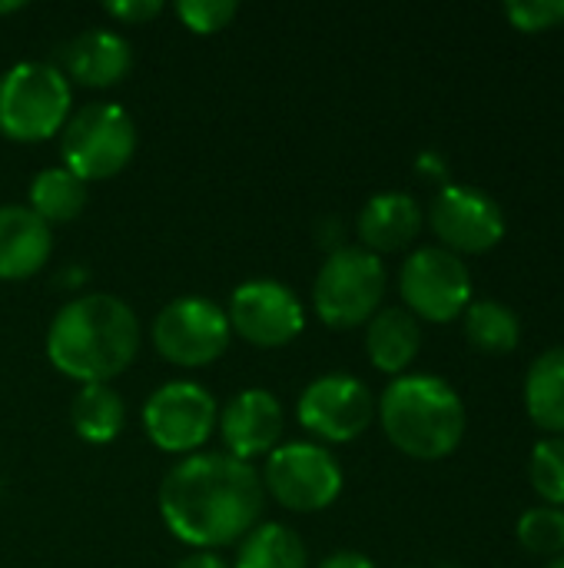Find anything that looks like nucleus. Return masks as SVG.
<instances>
[{
  "label": "nucleus",
  "instance_id": "nucleus-1",
  "mask_svg": "<svg viewBox=\"0 0 564 568\" xmlns=\"http://www.w3.org/2000/svg\"><path fill=\"white\" fill-rule=\"evenodd\" d=\"M266 489L253 463L229 453H193L180 459L160 486L166 529L199 552L243 542L263 516Z\"/></svg>",
  "mask_w": 564,
  "mask_h": 568
},
{
  "label": "nucleus",
  "instance_id": "nucleus-2",
  "mask_svg": "<svg viewBox=\"0 0 564 568\" xmlns=\"http://www.w3.org/2000/svg\"><path fill=\"white\" fill-rule=\"evenodd\" d=\"M140 353V320L113 293H80L66 300L47 329L50 363L83 383H110Z\"/></svg>",
  "mask_w": 564,
  "mask_h": 568
},
{
  "label": "nucleus",
  "instance_id": "nucleus-3",
  "mask_svg": "<svg viewBox=\"0 0 564 568\" xmlns=\"http://www.w3.org/2000/svg\"><path fill=\"white\" fill-rule=\"evenodd\" d=\"M376 413L389 443L422 463L452 456L469 426L459 393L445 379L425 373L396 376L376 399Z\"/></svg>",
  "mask_w": 564,
  "mask_h": 568
},
{
  "label": "nucleus",
  "instance_id": "nucleus-4",
  "mask_svg": "<svg viewBox=\"0 0 564 568\" xmlns=\"http://www.w3.org/2000/svg\"><path fill=\"white\" fill-rule=\"evenodd\" d=\"M73 90L50 60H20L0 73V133L17 143H40L63 130Z\"/></svg>",
  "mask_w": 564,
  "mask_h": 568
},
{
  "label": "nucleus",
  "instance_id": "nucleus-5",
  "mask_svg": "<svg viewBox=\"0 0 564 568\" xmlns=\"http://www.w3.org/2000/svg\"><path fill=\"white\" fill-rule=\"evenodd\" d=\"M136 153V123L120 103L93 100L70 110L60 130V156L83 183L116 176Z\"/></svg>",
  "mask_w": 564,
  "mask_h": 568
},
{
  "label": "nucleus",
  "instance_id": "nucleus-6",
  "mask_svg": "<svg viewBox=\"0 0 564 568\" xmlns=\"http://www.w3.org/2000/svg\"><path fill=\"white\" fill-rule=\"evenodd\" d=\"M386 296V266L362 246H339L326 256L312 283V306L332 329L366 326Z\"/></svg>",
  "mask_w": 564,
  "mask_h": 568
},
{
  "label": "nucleus",
  "instance_id": "nucleus-7",
  "mask_svg": "<svg viewBox=\"0 0 564 568\" xmlns=\"http://www.w3.org/2000/svg\"><path fill=\"white\" fill-rule=\"evenodd\" d=\"M263 489L289 513L329 509L342 493V466L322 446L309 439L279 443L263 466Z\"/></svg>",
  "mask_w": 564,
  "mask_h": 568
},
{
  "label": "nucleus",
  "instance_id": "nucleus-8",
  "mask_svg": "<svg viewBox=\"0 0 564 568\" xmlns=\"http://www.w3.org/2000/svg\"><path fill=\"white\" fill-rule=\"evenodd\" d=\"M153 346L156 353L183 369H199L216 363L229 339V316L216 300L206 296H176L153 320Z\"/></svg>",
  "mask_w": 564,
  "mask_h": 568
},
{
  "label": "nucleus",
  "instance_id": "nucleus-9",
  "mask_svg": "<svg viewBox=\"0 0 564 568\" xmlns=\"http://www.w3.org/2000/svg\"><path fill=\"white\" fill-rule=\"evenodd\" d=\"M399 293L416 320L449 323L469 310L472 276L452 250L419 246L399 270Z\"/></svg>",
  "mask_w": 564,
  "mask_h": 568
},
{
  "label": "nucleus",
  "instance_id": "nucleus-10",
  "mask_svg": "<svg viewBox=\"0 0 564 568\" xmlns=\"http://www.w3.org/2000/svg\"><path fill=\"white\" fill-rule=\"evenodd\" d=\"M219 406L213 393L193 379H173L150 393L143 406V429L163 453H196L216 433Z\"/></svg>",
  "mask_w": 564,
  "mask_h": 568
},
{
  "label": "nucleus",
  "instance_id": "nucleus-11",
  "mask_svg": "<svg viewBox=\"0 0 564 568\" xmlns=\"http://www.w3.org/2000/svg\"><path fill=\"white\" fill-rule=\"evenodd\" d=\"M296 416L302 429L322 443H352L372 426L376 396L349 373H326L302 389Z\"/></svg>",
  "mask_w": 564,
  "mask_h": 568
},
{
  "label": "nucleus",
  "instance_id": "nucleus-12",
  "mask_svg": "<svg viewBox=\"0 0 564 568\" xmlns=\"http://www.w3.org/2000/svg\"><path fill=\"white\" fill-rule=\"evenodd\" d=\"M226 316H229V329L259 349H276L293 343L306 323V310L299 296L279 280L239 283L229 296Z\"/></svg>",
  "mask_w": 564,
  "mask_h": 568
},
{
  "label": "nucleus",
  "instance_id": "nucleus-13",
  "mask_svg": "<svg viewBox=\"0 0 564 568\" xmlns=\"http://www.w3.org/2000/svg\"><path fill=\"white\" fill-rule=\"evenodd\" d=\"M429 223L435 236L442 240L445 250L459 253H485L502 243L505 236V213L502 206L485 196L482 190L445 183L432 206H429Z\"/></svg>",
  "mask_w": 564,
  "mask_h": 568
},
{
  "label": "nucleus",
  "instance_id": "nucleus-14",
  "mask_svg": "<svg viewBox=\"0 0 564 568\" xmlns=\"http://www.w3.org/2000/svg\"><path fill=\"white\" fill-rule=\"evenodd\" d=\"M223 446L229 456L253 463L259 456H269L286 429V413L283 403L269 393V389H243L236 393L223 409H219V423H216Z\"/></svg>",
  "mask_w": 564,
  "mask_h": 568
},
{
  "label": "nucleus",
  "instance_id": "nucleus-15",
  "mask_svg": "<svg viewBox=\"0 0 564 568\" xmlns=\"http://www.w3.org/2000/svg\"><path fill=\"white\" fill-rule=\"evenodd\" d=\"M57 67L80 87H113L133 67V43L120 30L90 27L60 43Z\"/></svg>",
  "mask_w": 564,
  "mask_h": 568
},
{
  "label": "nucleus",
  "instance_id": "nucleus-16",
  "mask_svg": "<svg viewBox=\"0 0 564 568\" xmlns=\"http://www.w3.org/2000/svg\"><path fill=\"white\" fill-rule=\"evenodd\" d=\"M53 253V226L30 206H0V280H27L47 266Z\"/></svg>",
  "mask_w": 564,
  "mask_h": 568
},
{
  "label": "nucleus",
  "instance_id": "nucleus-17",
  "mask_svg": "<svg viewBox=\"0 0 564 568\" xmlns=\"http://www.w3.org/2000/svg\"><path fill=\"white\" fill-rule=\"evenodd\" d=\"M356 230H359L362 250H369L376 256L379 253L406 250L419 236V230H422V206H419L416 196H409L402 190L376 193L359 210Z\"/></svg>",
  "mask_w": 564,
  "mask_h": 568
},
{
  "label": "nucleus",
  "instance_id": "nucleus-18",
  "mask_svg": "<svg viewBox=\"0 0 564 568\" xmlns=\"http://www.w3.org/2000/svg\"><path fill=\"white\" fill-rule=\"evenodd\" d=\"M422 346V326L406 306H386L366 323V353L369 363L389 376H402Z\"/></svg>",
  "mask_w": 564,
  "mask_h": 568
},
{
  "label": "nucleus",
  "instance_id": "nucleus-19",
  "mask_svg": "<svg viewBox=\"0 0 564 568\" xmlns=\"http://www.w3.org/2000/svg\"><path fill=\"white\" fill-rule=\"evenodd\" d=\"M525 406L539 429L564 436V346L542 353L529 366Z\"/></svg>",
  "mask_w": 564,
  "mask_h": 568
},
{
  "label": "nucleus",
  "instance_id": "nucleus-20",
  "mask_svg": "<svg viewBox=\"0 0 564 568\" xmlns=\"http://www.w3.org/2000/svg\"><path fill=\"white\" fill-rule=\"evenodd\" d=\"M70 419L80 439L110 443L126 426V403L110 383H83L70 403Z\"/></svg>",
  "mask_w": 564,
  "mask_h": 568
},
{
  "label": "nucleus",
  "instance_id": "nucleus-21",
  "mask_svg": "<svg viewBox=\"0 0 564 568\" xmlns=\"http://www.w3.org/2000/svg\"><path fill=\"white\" fill-rule=\"evenodd\" d=\"M43 223H70L83 213L86 206V183L70 173L63 163L60 166H43L30 180V203H27Z\"/></svg>",
  "mask_w": 564,
  "mask_h": 568
},
{
  "label": "nucleus",
  "instance_id": "nucleus-22",
  "mask_svg": "<svg viewBox=\"0 0 564 568\" xmlns=\"http://www.w3.org/2000/svg\"><path fill=\"white\" fill-rule=\"evenodd\" d=\"M233 568H309V552L289 526L259 523L239 542Z\"/></svg>",
  "mask_w": 564,
  "mask_h": 568
},
{
  "label": "nucleus",
  "instance_id": "nucleus-23",
  "mask_svg": "<svg viewBox=\"0 0 564 568\" xmlns=\"http://www.w3.org/2000/svg\"><path fill=\"white\" fill-rule=\"evenodd\" d=\"M465 336L475 349L489 356H505L522 339V320L505 303L479 300V303H469L465 310Z\"/></svg>",
  "mask_w": 564,
  "mask_h": 568
},
{
  "label": "nucleus",
  "instance_id": "nucleus-24",
  "mask_svg": "<svg viewBox=\"0 0 564 568\" xmlns=\"http://www.w3.org/2000/svg\"><path fill=\"white\" fill-rule=\"evenodd\" d=\"M519 542L535 552V556H564V509L558 506H539V509H529L522 519H519Z\"/></svg>",
  "mask_w": 564,
  "mask_h": 568
},
{
  "label": "nucleus",
  "instance_id": "nucleus-25",
  "mask_svg": "<svg viewBox=\"0 0 564 568\" xmlns=\"http://www.w3.org/2000/svg\"><path fill=\"white\" fill-rule=\"evenodd\" d=\"M529 479L548 506H564V439H542L529 463Z\"/></svg>",
  "mask_w": 564,
  "mask_h": 568
},
{
  "label": "nucleus",
  "instance_id": "nucleus-26",
  "mask_svg": "<svg viewBox=\"0 0 564 568\" xmlns=\"http://www.w3.org/2000/svg\"><path fill=\"white\" fill-rule=\"evenodd\" d=\"M176 13L196 33H219L223 27H229L239 7L233 0H180Z\"/></svg>",
  "mask_w": 564,
  "mask_h": 568
},
{
  "label": "nucleus",
  "instance_id": "nucleus-27",
  "mask_svg": "<svg viewBox=\"0 0 564 568\" xmlns=\"http://www.w3.org/2000/svg\"><path fill=\"white\" fill-rule=\"evenodd\" d=\"M509 20L525 30V33H539V30H552L564 23V0H509L505 3Z\"/></svg>",
  "mask_w": 564,
  "mask_h": 568
},
{
  "label": "nucleus",
  "instance_id": "nucleus-28",
  "mask_svg": "<svg viewBox=\"0 0 564 568\" xmlns=\"http://www.w3.org/2000/svg\"><path fill=\"white\" fill-rule=\"evenodd\" d=\"M103 10L120 23H146L156 13H163V3L160 0H106Z\"/></svg>",
  "mask_w": 564,
  "mask_h": 568
},
{
  "label": "nucleus",
  "instance_id": "nucleus-29",
  "mask_svg": "<svg viewBox=\"0 0 564 568\" xmlns=\"http://www.w3.org/2000/svg\"><path fill=\"white\" fill-rule=\"evenodd\" d=\"M316 568H376V566H372V559H369V556L342 549V552H332V556H326V559H322V562H319Z\"/></svg>",
  "mask_w": 564,
  "mask_h": 568
},
{
  "label": "nucleus",
  "instance_id": "nucleus-30",
  "mask_svg": "<svg viewBox=\"0 0 564 568\" xmlns=\"http://www.w3.org/2000/svg\"><path fill=\"white\" fill-rule=\"evenodd\" d=\"M176 568H229L216 552H193V556H186L183 562Z\"/></svg>",
  "mask_w": 564,
  "mask_h": 568
},
{
  "label": "nucleus",
  "instance_id": "nucleus-31",
  "mask_svg": "<svg viewBox=\"0 0 564 568\" xmlns=\"http://www.w3.org/2000/svg\"><path fill=\"white\" fill-rule=\"evenodd\" d=\"M17 10H23L20 0H0V13H17Z\"/></svg>",
  "mask_w": 564,
  "mask_h": 568
},
{
  "label": "nucleus",
  "instance_id": "nucleus-32",
  "mask_svg": "<svg viewBox=\"0 0 564 568\" xmlns=\"http://www.w3.org/2000/svg\"><path fill=\"white\" fill-rule=\"evenodd\" d=\"M548 568H564V556H558V559H555Z\"/></svg>",
  "mask_w": 564,
  "mask_h": 568
}]
</instances>
